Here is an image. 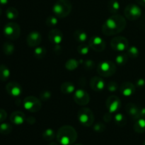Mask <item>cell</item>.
I'll use <instances>...</instances> for the list:
<instances>
[{
  "label": "cell",
  "instance_id": "6da1fadb",
  "mask_svg": "<svg viewBox=\"0 0 145 145\" xmlns=\"http://www.w3.org/2000/svg\"><path fill=\"white\" fill-rule=\"evenodd\" d=\"M127 21L124 16L120 14L110 16L106 20L102 25V32L105 35L111 36L121 33L125 28Z\"/></svg>",
  "mask_w": 145,
  "mask_h": 145
},
{
  "label": "cell",
  "instance_id": "7a4b0ae2",
  "mask_svg": "<svg viewBox=\"0 0 145 145\" xmlns=\"http://www.w3.org/2000/svg\"><path fill=\"white\" fill-rule=\"evenodd\" d=\"M57 140L62 145H72L77 139V133L72 126L64 125L57 133Z\"/></svg>",
  "mask_w": 145,
  "mask_h": 145
},
{
  "label": "cell",
  "instance_id": "3957f363",
  "mask_svg": "<svg viewBox=\"0 0 145 145\" xmlns=\"http://www.w3.org/2000/svg\"><path fill=\"white\" fill-rule=\"evenodd\" d=\"M72 9V4L69 0H57L52 7V11L57 18H65L69 15Z\"/></svg>",
  "mask_w": 145,
  "mask_h": 145
},
{
  "label": "cell",
  "instance_id": "277c9868",
  "mask_svg": "<svg viewBox=\"0 0 145 145\" xmlns=\"http://www.w3.org/2000/svg\"><path fill=\"white\" fill-rule=\"evenodd\" d=\"M78 121L82 125L90 127L94 123L95 117L92 110L89 108H82L77 113Z\"/></svg>",
  "mask_w": 145,
  "mask_h": 145
},
{
  "label": "cell",
  "instance_id": "5b68a950",
  "mask_svg": "<svg viewBox=\"0 0 145 145\" xmlns=\"http://www.w3.org/2000/svg\"><path fill=\"white\" fill-rule=\"evenodd\" d=\"M117 67L110 60H104L101 62L97 66V72L101 76L109 77L116 73Z\"/></svg>",
  "mask_w": 145,
  "mask_h": 145
},
{
  "label": "cell",
  "instance_id": "8992f818",
  "mask_svg": "<svg viewBox=\"0 0 145 145\" xmlns=\"http://www.w3.org/2000/svg\"><path fill=\"white\" fill-rule=\"evenodd\" d=\"M3 32L6 38L11 40H16L21 35V28L17 23L11 21L4 25Z\"/></svg>",
  "mask_w": 145,
  "mask_h": 145
},
{
  "label": "cell",
  "instance_id": "52a82bcc",
  "mask_svg": "<svg viewBox=\"0 0 145 145\" xmlns=\"http://www.w3.org/2000/svg\"><path fill=\"white\" fill-rule=\"evenodd\" d=\"M23 105L24 108L31 113H36L39 111L42 107L40 100L33 96L25 97L23 101Z\"/></svg>",
  "mask_w": 145,
  "mask_h": 145
},
{
  "label": "cell",
  "instance_id": "ba28073f",
  "mask_svg": "<svg viewBox=\"0 0 145 145\" xmlns=\"http://www.w3.org/2000/svg\"><path fill=\"white\" fill-rule=\"evenodd\" d=\"M124 15L130 21H135L142 16V10L137 4H130L125 8Z\"/></svg>",
  "mask_w": 145,
  "mask_h": 145
},
{
  "label": "cell",
  "instance_id": "9c48e42d",
  "mask_svg": "<svg viewBox=\"0 0 145 145\" xmlns=\"http://www.w3.org/2000/svg\"><path fill=\"white\" fill-rule=\"evenodd\" d=\"M110 47L113 50L123 52L129 48V42L125 37H115L110 41Z\"/></svg>",
  "mask_w": 145,
  "mask_h": 145
},
{
  "label": "cell",
  "instance_id": "30bf717a",
  "mask_svg": "<svg viewBox=\"0 0 145 145\" xmlns=\"http://www.w3.org/2000/svg\"><path fill=\"white\" fill-rule=\"evenodd\" d=\"M106 109L110 113H116L121 108V101L120 98L116 96H110L107 99L106 102Z\"/></svg>",
  "mask_w": 145,
  "mask_h": 145
},
{
  "label": "cell",
  "instance_id": "8fae6325",
  "mask_svg": "<svg viewBox=\"0 0 145 145\" xmlns=\"http://www.w3.org/2000/svg\"><path fill=\"white\" fill-rule=\"evenodd\" d=\"M73 99L75 103L79 106H86L90 101V96L89 93L82 89L75 91L74 93Z\"/></svg>",
  "mask_w": 145,
  "mask_h": 145
},
{
  "label": "cell",
  "instance_id": "7c38bea8",
  "mask_svg": "<svg viewBox=\"0 0 145 145\" xmlns=\"http://www.w3.org/2000/svg\"><path fill=\"white\" fill-rule=\"evenodd\" d=\"M89 45L92 50L96 52H103L106 48V42L101 37L94 35L89 40Z\"/></svg>",
  "mask_w": 145,
  "mask_h": 145
},
{
  "label": "cell",
  "instance_id": "4fadbf2b",
  "mask_svg": "<svg viewBox=\"0 0 145 145\" xmlns=\"http://www.w3.org/2000/svg\"><path fill=\"white\" fill-rule=\"evenodd\" d=\"M41 41H42V36L38 31H31L27 35V45L31 48H36L39 46Z\"/></svg>",
  "mask_w": 145,
  "mask_h": 145
},
{
  "label": "cell",
  "instance_id": "5bb4252c",
  "mask_svg": "<svg viewBox=\"0 0 145 145\" xmlns=\"http://www.w3.org/2000/svg\"><path fill=\"white\" fill-rule=\"evenodd\" d=\"M6 91L10 96L13 97H18L21 96L23 92L22 86L15 82H11L7 84L6 85Z\"/></svg>",
  "mask_w": 145,
  "mask_h": 145
},
{
  "label": "cell",
  "instance_id": "9a60e30c",
  "mask_svg": "<svg viewBox=\"0 0 145 145\" xmlns=\"http://www.w3.org/2000/svg\"><path fill=\"white\" fill-rule=\"evenodd\" d=\"M119 90H120L122 95L126 96V97H130V96H133L135 93L136 87L135 85L132 83V82H123L120 85Z\"/></svg>",
  "mask_w": 145,
  "mask_h": 145
},
{
  "label": "cell",
  "instance_id": "2e32d148",
  "mask_svg": "<svg viewBox=\"0 0 145 145\" xmlns=\"http://www.w3.org/2000/svg\"><path fill=\"white\" fill-rule=\"evenodd\" d=\"M48 39L55 45H59L63 40V34L60 30L52 28L48 33Z\"/></svg>",
  "mask_w": 145,
  "mask_h": 145
},
{
  "label": "cell",
  "instance_id": "e0dca14e",
  "mask_svg": "<svg viewBox=\"0 0 145 145\" xmlns=\"http://www.w3.org/2000/svg\"><path fill=\"white\" fill-rule=\"evenodd\" d=\"M90 87L96 91H103L106 87L105 81L100 76H93L90 80Z\"/></svg>",
  "mask_w": 145,
  "mask_h": 145
},
{
  "label": "cell",
  "instance_id": "ac0fdd59",
  "mask_svg": "<svg viewBox=\"0 0 145 145\" xmlns=\"http://www.w3.org/2000/svg\"><path fill=\"white\" fill-rule=\"evenodd\" d=\"M25 119H26V118H25V114L23 112L19 111V110L13 112L10 116V121L13 124L16 125H22L25 122Z\"/></svg>",
  "mask_w": 145,
  "mask_h": 145
},
{
  "label": "cell",
  "instance_id": "d6986e66",
  "mask_svg": "<svg viewBox=\"0 0 145 145\" xmlns=\"http://www.w3.org/2000/svg\"><path fill=\"white\" fill-rule=\"evenodd\" d=\"M125 110L127 114L131 117V118L134 120H137L140 118L139 113H140V108L137 107V105L133 103H129L126 105Z\"/></svg>",
  "mask_w": 145,
  "mask_h": 145
},
{
  "label": "cell",
  "instance_id": "ffe728a7",
  "mask_svg": "<svg viewBox=\"0 0 145 145\" xmlns=\"http://www.w3.org/2000/svg\"><path fill=\"white\" fill-rule=\"evenodd\" d=\"M60 90L63 94H72V93L74 92L75 86L73 84V83H72V82H64V83L62 84V85H61Z\"/></svg>",
  "mask_w": 145,
  "mask_h": 145
},
{
  "label": "cell",
  "instance_id": "44dd1931",
  "mask_svg": "<svg viewBox=\"0 0 145 145\" xmlns=\"http://www.w3.org/2000/svg\"><path fill=\"white\" fill-rule=\"evenodd\" d=\"M133 130L135 133L141 134L145 132V119L139 118L136 120L135 123L133 125Z\"/></svg>",
  "mask_w": 145,
  "mask_h": 145
},
{
  "label": "cell",
  "instance_id": "7402d4cb",
  "mask_svg": "<svg viewBox=\"0 0 145 145\" xmlns=\"http://www.w3.org/2000/svg\"><path fill=\"white\" fill-rule=\"evenodd\" d=\"M73 36L75 40L80 42V43H84L88 38L87 33L85 31H82V30H76V31H75L74 33Z\"/></svg>",
  "mask_w": 145,
  "mask_h": 145
},
{
  "label": "cell",
  "instance_id": "603a6c76",
  "mask_svg": "<svg viewBox=\"0 0 145 145\" xmlns=\"http://www.w3.org/2000/svg\"><path fill=\"white\" fill-rule=\"evenodd\" d=\"M11 72L8 67L5 65H0V80L2 82L7 81L10 77Z\"/></svg>",
  "mask_w": 145,
  "mask_h": 145
},
{
  "label": "cell",
  "instance_id": "cb8c5ba5",
  "mask_svg": "<svg viewBox=\"0 0 145 145\" xmlns=\"http://www.w3.org/2000/svg\"><path fill=\"white\" fill-rule=\"evenodd\" d=\"M108 9L111 14H116L120 9V3L117 0H109L107 4Z\"/></svg>",
  "mask_w": 145,
  "mask_h": 145
},
{
  "label": "cell",
  "instance_id": "d4e9b609",
  "mask_svg": "<svg viewBox=\"0 0 145 145\" xmlns=\"http://www.w3.org/2000/svg\"><path fill=\"white\" fill-rule=\"evenodd\" d=\"M114 122L119 127H123L127 124V118L123 113H116L114 116Z\"/></svg>",
  "mask_w": 145,
  "mask_h": 145
},
{
  "label": "cell",
  "instance_id": "484cf974",
  "mask_svg": "<svg viewBox=\"0 0 145 145\" xmlns=\"http://www.w3.org/2000/svg\"><path fill=\"white\" fill-rule=\"evenodd\" d=\"M2 50L3 52L6 55H11L14 52L15 50V46L14 44L11 43L10 42H6L3 44L2 45Z\"/></svg>",
  "mask_w": 145,
  "mask_h": 145
},
{
  "label": "cell",
  "instance_id": "4316f807",
  "mask_svg": "<svg viewBox=\"0 0 145 145\" xmlns=\"http://www.w3.org/2000/svg\"><path fill=\"white\" fill-rule=\"evenodd\" d=\"M6 16L8 19L11 20V21L16 19L18 16V10L14 7H8L6 11Z\"/></svg>",
  "mask_w": 145,
  "mask_h": 145
},
{
  "label": "cell",
  "instance_id": "83f0119b",
  "mask_svg": "<svg viewBox=\"0 0 145 145\" xmlns=\"http://www.w3.org/2000/svg\"><path fill=\"white\" fill-rule=\"evenodd\" d=\"M47 50L44 47L38 46L35 48L33 51V55L35 58L38 59H41L44 58L46 55Z\"/></svg>",
  "mask_w": 145,
  "mask_h": 145
},
{
  "label": "cell",
  "instance_id": "f1b7e54d",
  "mask_svg": "<svg viewBox=\"0 0 145 145\" xmlns=\"http://www.w3.org/2000/svg\"><path fill=\"white\" fill-rule=\"evenodd\" d=\"M57 135L54 130L51 128H48L42 133V138L46 141H52L55 138Z\"/></svg>",
  "mask_w": 145,
  "mask_h": 145
},
{
  "label": "cell",
  "instance_id": "f546056e",
  "mask_svg": "<svg viewBox=\"0 0 145 145\" xmlns=\"http://www.w3.org/2000/svg\"><path fill=\"white\" fill-rule=\"evenodd\" d=\"M79 61L75 59H69L65 63V68L69 71H73L79 67Z\"/></svg>",
  "mask_w": 145,
  "mask_h": 145
},
{
  "label": "cell",
  "instance_id": "4dcf8cb0",
  "mask_svg": "<svg viewBox=\"0 0 145 145\" xmlns=\"http://www.w3.org/2000/svg\"><path fill=\"white\" fill-rule=\"evenodd\" d=\"M128 55L127 53H121L117 55L116 57V63L119 66H123L125 65L128 60Z\"/></svg>",
  "mask_w": 145,
  "mask_h": 145
},
{
  "label": "cell",
  "instance_id": "1f68e13d",
  "mask_svg": "<svg viewBox=\"0 0 145 145\" xmlns=\"http://www.w3.org/2000/svg\"><path fill=\"white\" fill-rule=\"evenodd\" d=\"M12 125L8 123H3L0 125V133L4 135L10 134L12 131Z\"/></svg>",
  "mask_w": 145,
  "mask_h": 145
},
{
  "label": "cell",
  "instance_id": "d6a6232c",
  "mask_svg": "<svg viewBox=\"0 0 145 145\" xmlns=\"http://www.w3.org/2000/svg\"><path fill=\"white\" fill-rule=\"evenodd\" d=\"M127 54L128 55V57H130V58L135 59V58H137L139 56V55H140V51H139V49L137 47L133 45V46H130L127 48Z\"/></svg>",
  "mask_w": 145,
  "mask_h": 145
},
{
  "label": "cell",
  "instance_id": "836d02e7",
  "mask_svg": "<svg viewBox=\"0 0 145 145\" xmlns=\"http://www.w3.org/2000/svg\"><path fill=\"white\" fill-rule=\"evenodd\" d=\"M45 24H46L47 26L49 27V28H54L58 24L57 17L55 16H50L47 18Z\"/></svg>",
  "mask_w": 145,
  "mask_h": 145
},
{
  "label": "cell",
  "instance_id": "e575fe53",
  "mask_svg": "<svg viewBox=\"0 0 145 145\" xmlns=\"http://www.w3.org/2000/svg\"><path fill=\"white\" fill-rule=\"evenodd\" d=\"M89 48H90V47H89V45H86V44L84 43H81L78 46L77 51L79 52V54H80V55H86L89 54Z\"/></svg>",
  "mask_w": 145,
  "mask_h": 145
},
{
  "label": "cell",
  "instance_id": "d590c367",
  "mask_svg": "<svg viewBox=\"0 0 145 145\" xmlns=\"http://www.w3.org/2000/svg\"><path fill=\"white\" fill-rule=\"evenodd\" d=\"M52 97V93L48 90H43L40 93V99L42 101H48Z\"/></svg>",
  "mask_w": 145,
  "mask_h": 145
},
{
  "label": "cell",
  "instance_id": "8d00e7d4",
  "mask_svg": "<svg viewBox=\"0 0 145 145\" xmlns=\"http://www.w3.org/2000/svg\"><path fill=\"white\" fill-rule=\"evenodd\" d=\"M106 88L110 92H115L118 89V84L116 82H109L106 85Z\"/></svg>",
  "mask_w": 145,
  "mask_h": 145
},
{
  "label": "cell",
  "instance_id": "74e56055",
  "mask_svg": "<svg viewBox=\"0 0 145 145\" xmlns=\"http://www.w3.org/2000/svg\"><path fill=\"white\" fill-rule=\"evenodd\" d=\"M93 130L96 133H103L106 130V127L103 123H96V124L93 125Z\"/></svg>",
  "mask_w": 145,
  "mask_h": 145
},
{
  "label": "cell",
  "instance_id": "f35d334b",
  "mask_svg": "<svg viewBox=\"0 0 145 145\" xmlns=\"http://www.w3.org/2000/svg\"><path fill=\"white\" fill-rule=\"evenodd\" d=\"M84 67L87 70H91L95 67V62L92 59H86L83 62Z\"/></svg>",
  "mask_w": 145,
  "mask_h": 145
},
{
  "label": "cell",
  "instance_id": "ab89813d",
  "mask_svg": "<svg viewBox=\"0 0 145 145\" xmlns=\"http://www.w3.org/2000/svg\"><path fill=\"white\" fill-rule=\"evenodd\" d=\"M7 118V113L4 109L0 108V123H3Z\"/></svg>",
  "mask_w": 145,
  "mask_h": 145
},
{
  "label": "cell",
  "instance_id": "60d3db41",
  "mask_svg": "<svg viewBox=\"0 0 145 145\" xmlns=\"http://www.w3.org/2000/svg\"><path fill=\"white\" fill-rule=\"evenodd\" d=\"M103 120H104V122H106V123H110V122L112 121V120H113V116H112V113H109V112L105 113L104 116H103Z\"/></svg>",
  "mask_w": 145,
  "mask_h": 145
},
{
  "label": "cell",
  "instance_id": "b9f144b4",
  "mask_svg": "<svg viewBox=\"0 0 145 145\" xmlns=\"http://www.w3.org/2000/svg\"><path fill=\"white\" fill-rule=\"evenodd\" d=\"M135 85L138 88H143L145 86V80L142 78H140L136 81Z\"/></svg>",
  "mask_w": 145,
  "mask_h": 145
},
{
  "label": "cell",
  "instance_id": "7bdbcfd3",
  "mask_svg": "<svg viewBox=\"0 0 145 145\" xmlns=\"http://www.w3.org/2000/svg\"><path fill=\"white\" fill-rule=\"evenodd\" d=\"M25 120H26V122L29 125H33L35 124V122H36V120H35V118L32 117V116H29L28 118L25 119Z\"/></svg>",
  "mask_w": 145,
  "mask_h": 145
},
{
  "label": "cell",
  "instance_id": "ee69618b",
  "mask_svg": "<svg viewBox=\"0 0 145 145\" xmlns=\"http://www.w3.org/2000/svg\"><path fill=\"white\" fill-rule=\"evenodd\" d=\"M139 117H140V118H144L145 119V107L140 108Z\"/></svg>",
  "mask_w": 145,
  "mask_h": 145
},
{
  "label": "cell",
  "instance_id": "f6af8a7d",
  "mask_svg": "<svg viewBox=\"0 0 145 145\" xmlns=\"http://www.w3.org/2000/svg\"><path fill=\"white\" fill-rule=\"evenodd\" d=\"M136 1L140 6L145 7V0H136Z\"/></svg>",
  "mask_w": 145,
  "mask_h": 145
},
{
  "label": "cell",
  "instance_id": "bcb514c9",
  "mask_svg": "<svg viewBox=\"0 0 145 145\" xmlns=\"http://www.w3.org/2000/svg\"><path fill=\"white\" fill-rule=\"evenodd\" d=\"M8 0H0V4L1 5H6V4H8Z\"/></svg>",
  "mask_w": 145,
  "mask_h": 145
},
{
  "label": "cell",
  "instance_id": "7dc6e473",
  "mask_svg": "<svg viewBox=\"0 0 145 145\" xmlns=\"http://www.w3.org/2000/svg\"><path fill=\"white\" fill-rule=\"evenodd\" d=\"M48 145H58V144L56 142H51V143H50Z\"/></svg>",
  "mask_w": 145,
  "mask_h": 145
},
{
  "label": "cell",
  "instance_id": "c3c4849f",
  "mask_svg": "<svg viewBox=\"0 0 145 145\" xmlns=\"http://www.w3.org/2000/svg\"><path fill=\"white\" fill-rule=\"evenodd\" d=\"M1 7H0V16H1Z\"/></svg>",
  "mask_w": 145,
  "mask_h": 145
},
{
  "label": "cell",
  "instance_id": "681fc988",
  "mask_svg": "<svg viewBox=\"0 0 145 145\" xmlns=\"http://www.w3.org/2000/svg\"><path fill=\"white\" fill-rule=\"evenodd\" d=\"M74 145H84V144H74Z\"/></svg>",
  "mask_w": 145,
  "mask_h": 145
},
{
  "label": "cell",
  "instance_id": "f907efd6",
  "mask_svg": "<svg viewBox=\"0 0 145 145\" xmlns=\"http://www.w3.org/2000/svg\"><path fill=\"white\" fill-rule=\"evenodd\" d=\"M143 145H145V140H144V143H143Z\"/></svg>",
  "mask_w": 145,
  "mask_h": 145
}]
</instances>
